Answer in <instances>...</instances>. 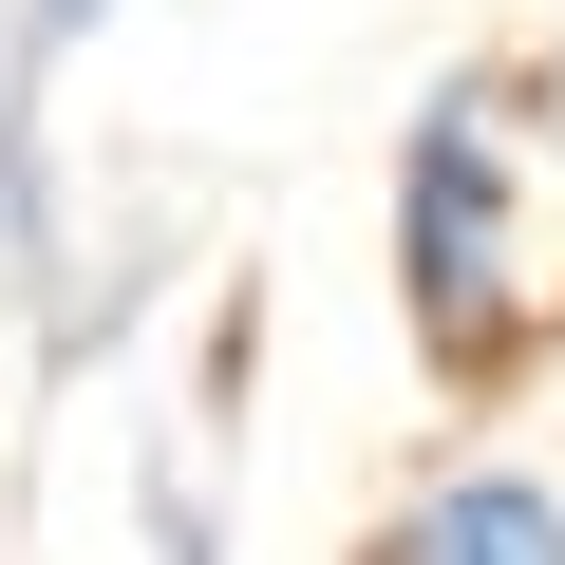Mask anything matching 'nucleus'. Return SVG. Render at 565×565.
Segmentation results:
<instances>
[{
    "label": "nucleus",
    "mask_w": 565,
    "mask_h": 565,
    "mask_svg": "<svg viewBox=\"0 0 565 565\" xmlns=\"http://www.w3.org/2000/svg\"><path fill=\"white\" fill-rule=\"evenodd\" d=\"M527 151H546V76L527 57H452L396 132V321L452 396H509L565 321V264L527 226Z\"/></svg>",
    "instance_id": "1"
},
{
    "label": "nucleus",
    "mask_w": 565,
    "mask_h": 565,
    "mask_svg": "<svg viewBox=\"0 0 565 565\" xmlns=\"http://www.w3.org/2000/svg\"><path fill=\"white\" fill-rule=\"evenodd\" d=\"M359 565H565V490H546V471H509V452L415 471V490L377 509V546H359Z\"/></svg>",
    "instance_id": "2"
},
{
    "label": "nucleus",
    "mask_w": 565,
    "mask_h": 565,
    "mask_svg": "<svg viewBox=\"0 0 565 565\" xmlns=\"http://www.w3.org/2000/svg\"><path fill=\"white\" fill-rule=\"evenodd\" d=\"M95 20H114V0H0V39H20V114L76 76V39H95Z\"/></svg>",
    "instance_id": "3"
},
{
    "label": "nucleus",
    "mask_w": 565,
    "mask_h": 565,
    "mask_svg": "<svg viewBox=\"0 0 565 565\" xmlns=\"http://www.w3.org/2000/svg\"><path fill=\"white\" fill-rule=\"evenodd\" d=\"M0 151H20V39H0Z\"/></svg>",
    "instance_id": "4"
}]
</instances>
